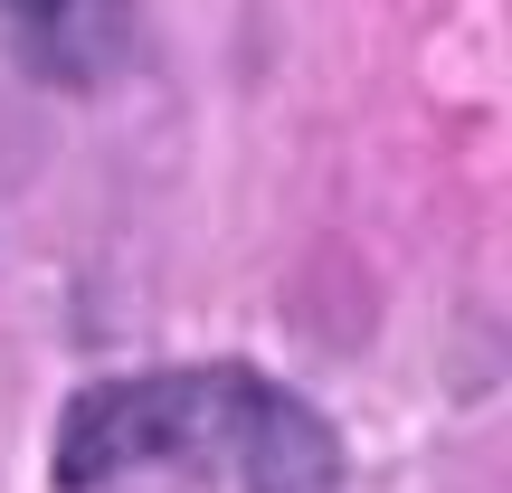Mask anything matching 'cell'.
<instances>
[{
	"label": "cell",
	"mask_w": 512,
	"mask_h": 493,
	"mask_svg": "<svg viewBox=\"0 0 512 493\" xmlns=\"http://www.w3.org/2000/svg\"><path fill=\"white\" fill-rule=\"evenodd\" d=\"M152 465H219L238 493H342V446L294 389L256 370H143V380H95L57 418L48 475L57 493H95L152 475Z\"/></svg>",
	"instance_id": "1"
},
{
	"label": "cell",
	"mask_w": 512,
	"mask_h": 493,
	"mask_svg": "<svg viewBox=\"0 0 512 493\" xmlns=\"http://www.w3.org/2000/svg\"><path fill=\"white\" fill-rule=\"evenodd\" d=\"M0 29L19 38L38 76L57 86H95L114 76V57L133 48V0H0Z\"/></svg>",
	"instance_id": "2"
}]
</instances>
